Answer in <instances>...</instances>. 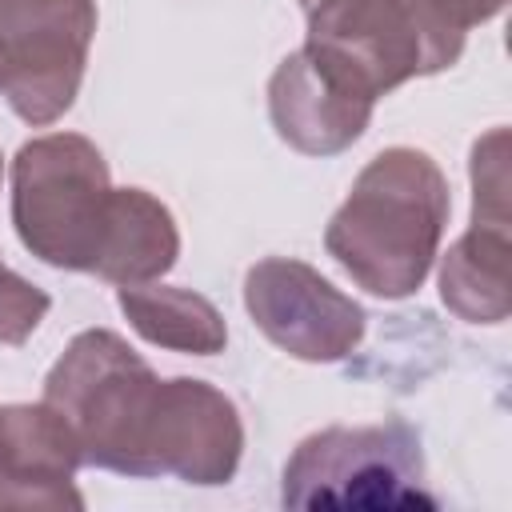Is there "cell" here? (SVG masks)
I'll list each match as a JSON object with an SVG mask.
<instances>
[{
	"label": "cell",
	"mask_w": 512,
	"mask_h": 512,
	"mask_svg": "<svg viewBox=\"0 0 512 512\" xmlns=\"http://www.w3.org/2000/svg\"><path fill=\"white\" fill-rule=\"evenodd\" d=\"M452 196L440 164L420 148H384L352 180L324 228L328 256L372 296H412L440 256Z\"/></svg>",
	"instance_id": "6da1fadb"
},
{
	"label": "cell",
	"mask_w": 512,
	"mask_h": 512,
	"mask_svg": "<svg viewBox=\"0 0 512 512\" xmlns=\"http://www.w3.org/2000/svg\"><path fill=\"white\" fill-rule=\"evenodd\" d=\"M104 152L80 132L28 140L12 160V224L20 244L64 272H96L112 220Z\"/></svg>",
	"instance_id": "7a4b0ae2"
},
{
	"label": "cell",
	"mask_w": 512,
	"mask_h": 512,
	"mask_svg": "<svg viewBox=\"0 0 512 512\" xmlns=\"http://www.w3.org/2000/svg\"><path fill=\"white\" fill-rule=\"evenodd\" d=\"M160 376L128 340L108 328L72 336L44 376V400L72 424L80 456L92 468L120 476H148L144 436L152 420Z\"/></svg>",
	"instance_id": "3957f363"
},
{
	"label": "cell",
	"mask_w": 512,
	"mask_h": 512,
	"mask_svg": "<svg viewBox=\"0 0 512 512\" xmlns=\"http://www.w3.org/2000/svg\"><path fill=\"white\" fill-rule=\"evenodd\" d=\"M284 508H436L424 488V452L416 428L332 424L296 444L280 476Z\"/></svg>",
	"instance_id": "277c9868"
},
{
	"label": "cell",
	"mask_w": 512,
	"mask_h": 512,
	"mask_svg": "<svg viewBox=\"0 0 512 512\" xmlns=\"http://www.w3.org/2000/svg\"><path fill=\"white\" fill-rule=\"evenodd\" d=\"M300 12L304 44L344 64L376 96L412 76L444 72L464 52V40L440 32L420 0H300Z\"/></svg>",
	"instance_id": "5b68a950"
},
{
	"label": "cell",
	"mask_w": 512,
	"mask_h": 512,
	"mask_svg": "<svg viewBox=\"0 0 512 512\" xmlns=\"http://www.w3.org/2000/svg\"><path fill=\"white\" fill-rule=\"evenodd\" d=\"M92 36L96 0H0V76L24 124L44 128L72 108Z\"/></svg>",
	"instance_id": "8992f818"
},
{
	"label": "cell",
	"mask_w": 512,
	"mask_h": 512,
	"mask_svg": "<svg viewBox=\"0 0 512 512\" xmlns=\"http://www.w3.org/2000/svg\"><path fill=\"white\" fill-rule=\"evenodd\" d=\"M244 308L252 324L288 356L332 364L360 348L364 308L292 256L256 260L244 276Z\"/></svg>",
	"instance_id": "52a82bcc"
},
{
	"label": "cell",
	"mask_w": 512,
	"mask_h": 512,
	"mask_svg": "<svg viewBox=\"0 0 512 512\" xmlns=\"http://www.w3.org/2000/svg\"><path fill=\"white\" fill-rule=\"evenodd\" d=\"M240 456L244 420L220 388L192 376L160 380L144 436L148 476H176L196 488H216L236 476Z\"/></svg>",
	"instance_id": "ba28073f"
},
{
	"label": "cell",
	"mask_w": 512,
	"mask_h": 512,
	"mask_svg": "<svg viewBox=\"0 0 512 512\" xmlns=\"http://www.w3.org/2000/svg\"><path fill=\"white\" fill-rule=\"evenodd\" d=\"M376 92L344 64L312 52H288L268 80V116L276 136L304 156H336L352 148L376 108Z\"/></svg>",
	"instance_id": "9c48e42d"
},
{
	"label": "cell",
	"mask_w": 512,
	"mask_h": 512,
	"mask_svg": "<svg viewBox=\"0 0 512 512\" xmlns=\"http://www.w3.org/2000/svg\"><path fill=\"white\" fill-rule=\"evenodd\" d=\"M72 424L48 404H0V508H84Z\"/></svg>",
	"instance_id": "30bf717a"
},
{
	"label": "cell",
	"mask_w": 512,
	"mask_h": 512,
	"mask_svg": "<svg viewBox=\"0 0 512 512\" xmlns=\"http://www.w3.org/2000/svg\"><path fill=\"white\" fill-rule=\"evenodd\" d=\"M180 256V228L152 192L144 188H116L112 192V220L104 232V248L96 260L100 280L128 288L160 280Z\"/></svg>",
	"instance_id": "8fae6325"
},
{
	"label": "cell",
	"mask_w": 512,
	"mask_h": 512,
	"mask_svg": "<svg viewBox=\"0 0 512 512\" xmlns=\"http://www.w3.org/2000/svg\"><path fill=\"white\" fill-rule=\"evenodd\" d=\"M440 300L468 324L508 320V220L472 216L468 232L440 256Z\"/></svg>",
	"instance_id": "7c38bea8"
},
{
	"label": "cell",
	"mask_w": 512,
	"mask_h": 512,
	"mask_svg": "<svg viewBox=\"0 0 512 512\" xmlns=\"http://www.w3.org/2000/svg\"><path fill=\"white\" fill-rule=\"evenodd\" d=\"M116 304L136 336L156 348L188 352V356H216L228 344V324L216 304L192 288L172 284H128L116 292Z\"/></svg>",
	"instance_id": "4fadbf2b"
},
{
	"label": "cell",
	"mask_w": 512,
	"mask_h": 512,
	"mask_svg": "<svg viewBox=\"0 0 512 512\" xmlns=\"http://www.w3.org/2000/svg\"><path fill=\"white\" fill-rule=\"evenodd\" d=\"M48 308H52L48 292L36 288L32 280H24L20 272H12L0 260V344L20 348L40 328V320L48 316Z\"/></svg>",
	"instance_id": "5bb4252c"
},
{
	"label": "cell",
	"mask_w": 512,
	"mask_h": 512,
	"mask_svg": "<svg viewBox=\"0 0 512 512\" xmlns=\"http://www.w3.org/2000/svg\"><path fill=\"white\" fill-rule=\"evenodd\" d=\"M504 4H508V0H420L424 16H428L440 32L456 36V40H464L468 28H476V24L492 20V16H500Z\"/></svg>",
	"instance_id": "9a60e30c"
},
{
	"label": "cell",
	"mask_w": 512,
	"mask_h": 512,
	"mask_svg": "<svg viewBox=\"0 0 512 512\" xmlns=\"http://www.w3.org/2000/svg\"><path fill=\"white\" fill-rule=\"evenodd\" d=\"M0 180H4V156H0Z\"/></svg>",
	"instance_id": "2e32d148"
},
{
	"label": "cell",
	"mask_w": 512,
	"mask_h": 512,
	"mask_svg": "<svg viewBox=\"0 0 512 512\" xmlns=\"http://www.w3.org/2000/svg\"><path fill=\"white\" fill-rule=\"evenodd\" d=\"M0 92H4V76H0Z\"/></svg>",
	"instance_id": "e0dca14e"
}]
</instances>
